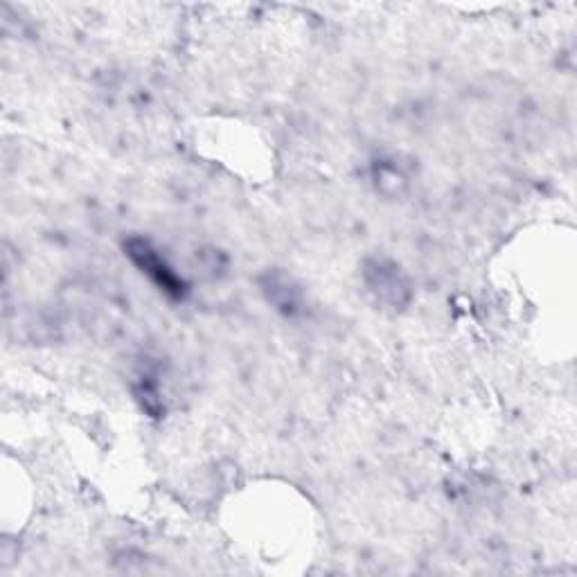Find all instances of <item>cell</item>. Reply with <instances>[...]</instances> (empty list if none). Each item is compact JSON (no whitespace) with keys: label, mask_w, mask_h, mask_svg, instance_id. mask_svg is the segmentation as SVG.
Returning a JSON list of instances; mask_svg holds the SVG:
<instances>
[{"label":"cell","mask_w":577,"mask_h":577,"mask_svg":"<svg viewBox=\"0 0 577 577\" xmlns=\"http://www.w3.org/2000/svg\"><path fill=\"white\" fill-rule=\"evenodd\" d=\"M126 248V255H130L132 262L143 271L147 274L165 293L169 296H183L185 287H183V280L165 265V260L158 255V250L145 241V239H130V244L124 246Z\"/></svg>","instance_id":"obj_1"},{"label":"cell","mask_w":577,"mask_h":577,"mask_svg":"<svg viewBox=\"0 0 577 577\" xmlns=\"http://www.w3.org/2000/svg\"><path fill=\"white\" fill-rule=\"evenodd\" d=\"M365 282L370 291L381 300L393 307H402L411 298V287L406 276L400 271L398 265L387 260H374L365 267Z\"/></svg>","instance_id":"obj_2"}]
</instances>
